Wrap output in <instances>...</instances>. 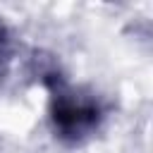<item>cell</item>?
Instances as JSON below:
<instances>
[{"mask_svg":"<svg viewBox=\"0 0 153 153\" xmlns=\"http://www.w3.org/2000/svg\"><path fill=\"white\" fill-rule=\"evenodd\" d=\"M14 55H17V41L12 36V31L7 29V24L0 22V84L10 74V67H12Z\"/></svg>","mask_w":153,"mask_h":153,"instance_id":"7a4b0ae2","label":"cell"},{"mask_svg":"<svg viewBox=\"0 0 153 153\" xmlns=\"http://www.w3.org/2000/svg\"><path fill=\"white\" fill-rule=\"evenodd\" d=\"M38 74L50 93L48 117L55 139L65 146H81L91 141L108 120V103L96 91L69 84L53 65L41 67Z\"/></svg>","mask_w":153,"mask_h":153,"instance_id":"6da1fadb","label":"cell"}]
</instances>
